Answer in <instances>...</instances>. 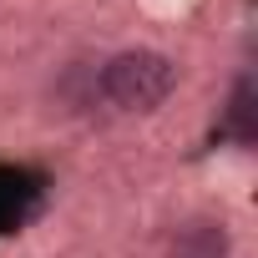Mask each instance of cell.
Masks as SVG:
<instances>
[{"instance_id": "cell-2", "label": "cell", "mask_w": 258, "mask_h": 258, "mask_svg": "<svg viewBox=\"0 0 258 258\" xmlns=\"http://www.w3.org/2000/svg\"><path fill=\"white\" fill-rule=\"evenodd\" d=\"M167 258H233V238L223 223L213 218H187L172 243H167Z\"/></svg>"}, {"instance_id": "cell-1", "label": "cell", "mask_w": 258, "mask_h": 258, "mask_svg": "<svg viewBox=\"0 0 258 258\" xmlns=\"http://www.w3.org/2000/svg\"><path fill=\"white\" fill-rule=\"evenodd\" d=\"M177 86V66L162 56V51H116L106 66H101V96L116 106V111H157Z\"/></svg>"}, {"instance_id": "cell-3", "label": "cell", "mask_w": 258, "mask_h": 258, "mask_svg": "<svg viewBox=\"0 0 258 258\" xmlns=\"http://www.w3.org/2000/svg\"><path fill=\"white\" fill-rule=\"evenodd\" d=\"M228 132H233L238 142H258V91H253L248 76L233 86V101H228Z\"/></svg>"}, {"instance_id": "cell-4", "label": "cell", "mask_w": 258, "mask_h": 258, "mask_svg": "<svg viewBox=\"0 0 258 258\" xmlns=\"http://www.w3.org/2000/svg\"><path fill=\"white\" fill-rule=\"evenodd\" d=\"M16 223H21V177L0 172V228H16Z\"/></svg>"}]
</instances>
